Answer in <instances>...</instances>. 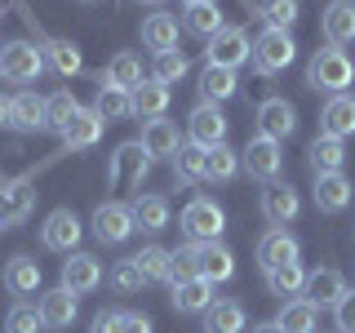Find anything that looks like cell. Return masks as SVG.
<instances>
[{
	"instance_id": "cell-1",
	"label": "cell",
	"mask_w": 355,
	"mask_h": 333,
	"mask_svg": "<svg viewBox=\"0 0 355 333\" xmlns=\"http://www.w3.org/2000/svg\"><path fill=\"white\" fill-rule=\"evenodd\" d=\"M355 80V62L347 58V49H338V44H324V49L311 53L306 62V85L320 89V94H347V85Z\"/></svg>"
},
{
	"instance_id": "cell-2",
	"label": "cell",
	"mask_w": 355,
	"mask_h": 333,
	"mask_svg": "<svg viewBox=\"0 0 355 333\" xmlns=\"http://www.w3.org/2000/svg\"><path fill=\"white\" fill-rule=\"evenodd\" d=\"M151 169V155L142 151V142H120L116 155L107 160V182L111 191H138L142 178Z\"/></svg>"
},
{
	"instance_id": "cell-3",
	"label": "cell",
	"mask_w": 355,
	"mask_h": 333,
	"mask_svg": "<svg viewBox=\"0 0 355 333\" xmlns=\"http://www.w3.org/2000/svg\"><path fill=\"white\" fill-rule=\"evenodd\" d=\"M182 231H187V240L209 244L227 231V214H222V205H214L209 196H196L191 205L182 209Z\"/></svg>"
},
{
	"instance_id": "cell-4",
	"label": "cell",
	"mask_w": 355,
	"mask_h": 333,
	"mask_svg": "<svg viewBox=\"0 0 355 333\" xmlns=\"http://www.w3.org/2000/svg\"><path fill=\"white\" fill-rule=\"evenodd\" d=\"M40 71H44V53L31 40H14L0 49V80L31 85V80H40Z\"/></svg>"
},
{
	"instance_id": "cell-5",
	"label": "cell",
	"mask_w": 355,
	"mask_h": 333,
	"mask_svg": "<svg viewBox=\"0 0 355 333\" xmlns=\"http://www.w3.org/2000/svg\"><path fill=\"white\" fill-rule=\"evenodd\" d=\"M293 53H297V44L288 31L280 27H266L258 40H253V67H258L262 76H275V71H284L288 62H293Z\"/></svg>"
},
{
	"instance_id": "cell-6",
	"label": "cell",
	"mask_w": 355,
	"mask_h": 333,
	"mask_svg": "<svg viewBox=\"0 0 355 333\" xmlns=\"http://www.w3.org/2000/svg\"><path fill=\"white\" fill-rule=\"evenodd\" d=\"M138 222H133V205H120V200H107V205L94 209V236L103 244H125Z\"/></svg>"
},
{
	"instance_id": "cell-7",
	"label": "cell",
	"mask_w": 355,
	"mask_h": 333,
	"mask_svg": "<svg viewBox=\"0 0 355 333\" xmlns=\"http://www.w3.org/2000/svg\"><path fill=\"white\" fill-rule=\"evenodd\" d=\"M240 164L249 169V178H262V182H275V173L284 169V151H280V142L275 138H249L244 142V151H240Z\"/></svg>"
},
{
	"instance_id": "cell-8",
	"label": "cell",
	"mask_w": 355,
	"mask_h": 333,
	"mask_svg": "<svg viewBox=\"0 0 355 333\" xmlns=\"http://www.w3.org/2000/svg\"><path fill=\"white\" fill-rule=\"evenodd\" d=\"M249 53H253L249 31H244V27H222L218 36H209L205 58L214 62V67H231V71H236L240 62H249Z\"/></svg>"
},
{
	"instance_id": "cell-9",
	"label": "cell",
	"mask_w": 355,
	"mask_h": 333,
	"mask_svg": "<svg viewBox=\"0 0 355 333\" xmlns=\"http://www.w3.org/2000/svg\"><path fill=\"white\" fill-rule=\"evenodd\" d=\"M36 182L31 178H14V182H0V222L5 227H14V222H22L36 209Z\"/></svg>"
},
{
	"instance_id": "cell-10",
	"label": "cell",
	"mask_w": 355,
	"mask_h": 333,
	"mask_svg": "<svg viewBox=\"0 0 355 333\" xmlns=\"http://www.w3.org/2000/svg\"><path fill=\"white\" fill-rule=\"evenodd\" d=\"M40 240H44V249H53V253H76V244H80V218H76L71 209H53L40 227Z\"/></svg>"
},
{
	"instance_id": "cell-11",
	"label": "cell",
	"mask_w": 355,
	"mask_h": 333,
	"mask_svg": "<svg viewBox=\"0 0 355 333\" xmlns=\"http://www.w3.org/2000/svg\"><path fill=\"white\" fill-rule=\"evenodd\" d=\"M187 138L196 142V147H222L227 142V116L214 107V103H200L196 111H191V125H187Z\"/></svg>"
},
{
	"instance_id": "cell-12",
	"label": "cell",
	"mask_w": 355,
	"mask_h": 333,
	"mask_svg": "<svg viewBox=\"0 0 355 333\" xmlns=\"http://www.w3.org/2000/svg\"><path fill=\"white\" fill-rule=\"evenodd\" d=\"M98 284H103V262H98L94 253H67L62 289H71V293H94Z\"/></svg>"
},
{
	"instance_id": "cell-13",
	"label": "cell",
	"mask_w": 355,
	"mask_h": 333,
	"mask_svg": "<svg viewBox=\"0 0 355 333\" xmlns=\"http://www.w3.org/2000/svg\"><path fill=\"white\" fill-rule=\"evenodd\" d=\"M293 129H297V111H293V103H284V98H266V103L258 107V133H262V138L284 142Z\"/></svg>"
},
{
	"instance_id": "cell-14",
	"label": "cell",
	"mask_w": 355,
	"mask_h": 333,
	"mask_svg": "<svg viewBox=\"0 0 355 333\" xmlns=\"http://www.w3.org/2000/svg\"><path fill=\"white\" fill-rule=\"evenodd\" d=\"M297 209H302V200H297V191L288 182H266V191H262V218L271 222V227L293 222Z\"/></svg>"
},
{
	"instance_id": "cell-15",
	"label": "cell",
	"mask_w": 355,
	"mask_h": 333,
	"mask_svg": "<svg viewBox=\"0 0 355 333\" xmlns=\"http://www.w3.org/2000/svg\"><path fill=\"white\" fill-rule=\"evenodd\" d=\"M320 133L324 138H351L355 133V98L351 94H333L324 111H320Z\"/></svg>"
},
{
	"instance_id": "cell-16",
	"label": "cell",
	"mask_w": 355,
	"mask_h": 333,
	"mask_svg": "<svg viewBox=\"0 0 355 333\" xmlns=\"http://www.w3.org/2000/svg\"><path fill=\"white\" fill-rule=\"evenodd\" d=\"M320 31H324L329 44H351L355 40V0H333V5L320 14Z\"/></svg>"
},
{
	"instance_id": "cell-17",
	"label": "cell",
	"mask_w": 355,
	"mask_h": 333,
	"mask_svg": "<svg viewBox=\"0 0 355 333\" xmlns=\"http://www.w3.org/2000/svg\"><path fill=\"white\" fill-rule=\"evenodd\" d=\"M142 151L151 155V160H173L178 155V147H182V138H178V125L173 120H147V129H142Z\"/></svg>"
},
{
	"instance_id": "cell-18",
	"label": "cell",
	"mask_w": 355,
	"mask_h": 333,
	"mask_svg": "<svg viewBox=\"0 0 355 333\" xmlns=\"http://www.w3.org/2000/svg\"><path fill=\"white\" fill-rule=\"evenodd\" d=\"M297 253H302V244H297V236H288L284 227L266 231V236L258 240V262H262V271L284 266V262H297Z\"/></svg>"
},
{
	"instance_id": "cell-19",
	"label": "cell",
	"mask_w": 355,
	"mask_h": 333,
	"mask_svg": "<svg viewBox=\"0 0 355 333\" xmlns=\"http://www.w3.org/2000/svg\"><path fill=\"white\" fill-rule=\"evenodd\" d=\"M347 293V280H342V271H333V266H324V271H311L306 275V289H302V298L311 307H338V298Z\"/></svg>"
},
{
	"instance_id": "cell-20",
	"label": "cell",
	"mask_w": 355,
	"mask_h": 333,
	"mask_svg": "<svg viewBox=\"0 0 355 333\" xmlns=\"http://www.w3.org/2000/svg\"><path fill=\"white\" fill-rule=\"evenodd\" d=\"M103 129H107V120L98 116V111H85L80 107V116H76L71 125L58 133V138H62V147H71V151H89V147H98Z\"/></svg>"
},
{
	"instance_id": "cell-21",
	"label": "cell",
	"mask_w": 355,
	"mask_h": 333,
	"mask_svg": "<svg viewBox=\"0 0 355 333\" xmlns=\"http://www.w3.org/2000/svg\"><path fill=\"white\" fill-rule=\"evenodd\" d=\"M351 178L347 173H320L315 178V209L320 214H342L351 205Z\"/></svg>"
},
{
	"instance_id": "cell-22",
	"label": "cell",
	"mask_w": 355,
	"mask_h": 333,
	"mask_svg": "<svg viewBox=\"0 0 355 333\" xmlns=\"http://www.w3.org/2000/svg\"><path fill=\"white\" fill-rule=\"evenodd\" d=\"M209 307H214V280L196 275V280L173 284V311H182V316H205Z\"/></svg>"
},
{
	"instance_id": "cell-23",
	"label": "cell",
	"mask_w": 355,
	"mask_h": 333,
	"mask_svg": "<svg viewBox=\"0 0 355 333\" xmlns=\"http://www.w3.org/2000/svg\"><path fill=\"white\" fill-rule=\"evenodd\" d=\"M9 129H22V133H40L44 129V98L22 89L18 98H9Z\"/></svg>"
},
{
	"instance_id": "cell-24",
	"label": "cell",
	"mask_w": 355,
	"mask_h": 333,
	"mask_svg": "<svg viewBox=\"0 0 355 333\" xmlns=\"http://www.w3.org/2000/svg\"><path fill=\"white\" fill-rule=\"evenodd\" d=\"M142 44L160 58V53L178 49V18L173 14H147L142 18Z\"/></svg>"
},
{
	"instance_id": "cell-25",
	"label": "cell",
	"mask_w": 355,
	"mask_h": 333,
	"mask_svg": "<svg viewBox=\"0 0 355 333\" xmlns=\"http://www.w3.org/2000/svg\"><path fill=\"white\" fill-rule=\"evenodd\" d=\"M40 320H44V329H67L76 320V293L71 289H49V293H40Z\"/></svg>"
},
{
	"instance_id": "cell-26",
	"label": "cell",
	"mask_w": 355,
	"mask_h": 333,
	"mask_svg": "<svg viewBox=\"0 0 355 333\" xmlns=\"http://www.w3.org/2000/svg\"><path fill=\"white\" fill-rule=\"evenodd\" d=\"M200 275H205V280H214V284L231 280V275H236V253H231L222 240L200 244Z\"/></svg>"
},
{
	"instance_id": "cell-27",
	"label": "cell",
	"mask_w": 355,
	"mask_h": 333,
	"mask_svg": "<svg viewBox=\"0 0 355 333\" xmlns=\"http://www.w3.org/2000/svg\"><path fill=\"white\" fill-rule=\"evenodd\" d=\"M169 111V85H160L155 76H147L138 89H133V116L142 120H160Z\"/></svg>"
},
{
	"instance_id": "cell-28",
	"label": "cell",
	"mask_w": 355,
	"mask_h": 333,
	"mask_svg": "<svg viewBox=\"0 0 355 333\" xmlns=\"http://www.w3.org/2000/svg\"><path fill=\"white\" fill-rule=\"evenodd\" d=\"M236 71L231 67H214V62H205V71H200V98L205 103H227V98H236Z\"/></svg>"
},
{
	"instance_id": "cell-29",
	"label": "cell",
	"mask_w": 355,
	"mask_h": 333,
	"mask_svg": "<svg viewBox=\"0 0 355 333\" xmlns=\"http://www.w3.org/2000/svg\"><path fill=\"white\" fill-rule=\"evenodd\" d=\"M306 155H311V169H315V178L320 173H342V164H347V147H342V138H324V133L311 142Z\"/></svg>"
},
{
	"instance_id": "cell-30",
	"label": "cell",
	"mask_w": 355,
	"mask_h": 333,
	"mask_svg": "<svg viewBox=\"0 0 355 333\" xmlns=\"http://www.w3.org/2000/svg\"><path fill=\"white\" fill-rule=\"evenodd\" d=\"M205 333H244V307L236 298H222L205 311Z\"/></svg>"
},
{
	"instance_id": "cell-31",
	"label": "cell",
	"mask_w": 355,
	"mask_h": 333,
	"mask_svg": "<svg viewBox=\"0 0 355 333\" xmlns=\"http://www.w3.org/2000/svg\"><path fill=\"white\" fill-rule=\"evenodd\" d=\"M94 111L107 120V125H111V120H125V116H133V94L103 80V85H98V98H94Z\"/></svg>"
},
{
	"instance_id": "cell-32",
	"label": "cell",
	"mask_w": 355,
	"mask_h": 333,
	"mask_svg": "<svg viewBox=\"0 0 355 333\" xmlns=\"http://www.w3.org/2000/svg\"><path fill=\"white\" fill-rule=\"evenodd\" d=\"M5 289H9V293H18V298L36 293V289H40V262L36 258H9V266H5Z\"/></svg>"
},
{
	"instance_id": "cell-33",
	"label": "cell",
	"mask_w": 355,
	"mask_h": 333,
	"mask_svg": "<svg viewBox=\"0 0 355 333\" xmlns=\"http://www.w3.org/2000/svg\"><path fill=\"white\" fill-rule=\"evenodd\" d=\"M80 116V103H76V94L71 89H58V94H49L44 98V129H53V133H62L71 120Z\"/></svg>"
},
{
	"instance_id": "cell-34",
	"label": "cell",
	"mask_w": 355,
	"mask_h": 333,
	"mask_svg": "<svg viewBox=\"0 0 355 333\" xmlns=\"http://www.w3.org/2000/svg\"><path fill=\"white\" fill-rule=\"evenodd\" d=\"M107 85H116V89H138L142 80H147V76H142V58L138 53H116V58L107 62V76H103Z\"/></svg>"
},
{
	"instance_id": "cell-35",
	"label": "cell",
	"mask_w": 355,
	"mask_h": 333,
	"mask_svg": "<svg viewBox=\"0 0 355 333\" xmlns=\"http://www.w3.org/2000/svg\"><path fill=\"white\" fill-rule=\"evenodd\" d=\"M266 289H271L275 298H297V293L306 289V271H302V262L271 266V271H266Z\"/></svg>"
},
{
	"instance_id": "cell-36",
	"label": "cell",
	"mask_w": 355,
	"mask_h": 333,
	"mask_svg": "<svg viewBox=\"0 0 355 333\" xmlns=\"http://www.w3.org/2000/svg\"><path fill=\"white\" fill-rule=\"evenodd\" d=\"M133 222L142 231H164L169 227V200L164 196H138L133 200Z\"/></svg>"
},
{
	"instance_id": "cell-37",
	"label": "cell",
	"mask_w": 355,
	"mask_h": 333,
	"mask_svg": "<svg viewBox=\"0 0 355 333\" xmlns=\"http://www.w3.org/2000/svg\"><path fill=\"white\" fill-rule=\"evenodd\" d=\"M240 173V155L222 142V147H209L205 151V182H231Z\"/></svg>"
},
{
	"instance_id": "cell-38",
	"label": "cell",
	"mask_w": 355,
	"mask_h": 333,
	"mask_svg": "<svg viewBox=\"0 0 355 333\" xmlns=\"http://www.w3.org/2000/svg\"><path fill=\"white\" fill-rule=\"evenodd\" d=\"M315 316L320 311L306 302V298H293V302H284V311L275 316V325L284 333H315Z\"/></svg>"
},
{
	"instance_id": "cell-39",
	"label": "cell",
	"mask_w": 355,
	"mask_h": 333,
	"mask_svg": "<svg viewBox=\"0 0 355 333\" xmlns=\"http://www.w3.org/2000/svg\"><path fill=\"white\" fill-rule=\"evenodd\" d=\"M182 27L191 31V36H218L227 22H222V9L218 5H187V18H182Z\"/></svg>"
},
{
	"instance_id": "cell-40",
	"label": "cell",
	"mask_w": 355,
	"mask_h": 333,
	"mask_svg": "<svg viewBox=\"0 0 355 333\" xmlns=\"http://www.w3.org/2000/svg\"><path fill=\"white\" fill-rule=\"evenodd\" d=\"M133 262H138L142 280H169V266H173V253L164 249V244H147L142 253H133Z\"/></svg>"
},
{
	"instance_id": "cell-41",
	"label": "cell",
	"mask_w": 355,
	"mask_h": 333,
	"mask_svg": "<svg viewBox=\"0 0 355 333\" xmlns=\"http://www.w3.org/2000/svg\"><path fill=\"white\" fill-rule=\"evenodd\" d=\"M173 178L178 182H200L205 178V147H178V155H173Z\"/></svg>"
},
{
	"instance_id": "cell-42",
	"label": "cell",
	"mask_w": 355,
	"mask_h": 333,
	"mask_svg": "<svg viewBox=\"0 0 355 333\" xmlns=\"http://www.w3.org/2000/svg\"><path fill=\"white\" fill-rule=\"evenodd\" d=\"M44 49H49V62H53V71L58 76H80V49H76L71 40H49L44 44Z\"/></svg>"
},
{
	"instance_id": "cell-43",
	"label": "cell",
	"mask_w": 355,
	"mask_h": 333,
	"mask_svg": "<svg viewBox=\"0 0 355 333\" xmlns=\"http://www.w3.org/2000/svg\"><path fill=\"white\" fill-rule=\"evenodd\" d=\"M200 275V244H182L173 253V266H169V284H182V280H196Z\"/></svg>"
},
{
	"instance_id": "cell-44",
	"label": "cell",
	"mask_w": 355,
	"mask_h": 333,
	"mask_svg": "<svg viewBox=\"0 0 355 333\" xmlns=\"http://www.w3.org/2000/svg\"><path fill=\"white\" fill-rule=\"evenodd\" d=\"M40 329H44L40 307H31V302L9 307V316H5V333H40Z\"/></svg>"
},
{
	"instance_id": "cell-45",
	"label": "cell",
	"mask_w": 355,
	"mask_h": 333,
	"mask_svg": "<svg viewBox=\"0 0 355 333\" xmlns=\"http://www.w3.org/2000/svg\"><path fill=\"white\" fill-rule=\"evenodd\" d=\"M297 14H302V5H297V0H262V18H266V27L288 31V27L297 22Z\"/></svg>"
},
{
	"instance_id": "cell-46",
	"label": "cell",
	"mask_w": 355,
	"mask_h": 333,
	"mask_svg": "<svg viewBox=\"0 0 355 333\" xmlns=\"http://www.w3.org/2000/svg\"><path fill=\"white\" fill-rule=\"evenodd\" d=\"M187 67H191V62H187V53H160V58H155V80H160V85H173V80H182V76H187Z\"/></svg>"
},
{
	"instance_id": "cell-47",
	"label": "cell",
	"mask_w": 355,
	"mask_h": 333,
	"mask_svg": "<svg viewBox=\"0 0 355 333\" xmlns=\"http://www.w3.org/2000/svg\"><path fill=\"white\" fill-rule=\"evenodd\" d=\"M142 284H147V280H142V271H138V262H133V258L116 262V271H111V289H116V293H138Z\"/></svg>"
},
{
	"instance_id": "cell-48",
	"label": "cell",
	"mask_w": 355,
	"mask_h": 333,
	"mask_svg": "<svg viewBox=\"0 0 355 333\" xmlns=\"http://www.w3.org/2000/svg\"><path fill=\"white\" fill-rule=\"evenodd\" d=\"M333 320H338V333H355V289H347V293L338 298Z\"/></svg>"
},
{
	"instance_id": "cell-49",
	"label": "cell",
	"mask_w": 355,
	"mask_h": 333,
	"mask_svg": "<svg viewBox=\"0 0 355 333\" xmlns=\"http://www.w3.org/2000/svg\"><path fill=\"white\" fill-rule=\"evenodd\" d=\"M120 333H151V320L138 311H120Z\"/></svg>"
},
{
	"instance_id": "cell-50",
	"label": "cell",
	"mask_w": 355,
	"mask_h": 333,
	"mask_svg": "<svg viewBox=\"0 0 355 333\" xmlns=\"http://www.w3.org/2000/svg\"><path fill=\"white\" fill-rule=\"evenodd\" d=\"M89 333H120V311H103V316H94V329Z\"/></svg>"
},
{
	"instance_id": "cell-51",
	"label": "cell",
	"mask_w": 355,
	"mask_h": 333,
	"mask_svg": "<svg viewBox=\"0 0 355 333\" xmlns=\"http://www.w3.org/2000/svg\"><path fill=\"white\" fill-rule=\"evenodd\" d=\"M0 129H9V98L0 94Z\"/></svg>"
},
{
	"instance_id": "cell-52",
	"label": "cell",
	"mask_w": 355,
	"mask_h": 333,
	"mask_svg": "<svg viewBox=\"0 0 355 333\" xmlns=\"http://www.w3.org/2000/svg\"><path fill=\"white\" fill-rule=\"evenodd\" d=\"M253 333H284V329L275 325V320H266V325H258V329H253Z\"/></svg>"
},
{
	"instance_id": "cell-53",
	"label": "cell",
	"mask_w": 355,
	"mask_h": 333,
	"mask_svg": "<svg viewBox=\"0 0 355 333\" xmlns=\"http://www.w3.org/2000/svg\"><path fill=\"white\" fill-rule=\"evenodd\" d=\"M182 5H214V0H182Z\"/></svg>"
},
{
	"instance_id": "cell-54",
	"label": "cell",
	"mask_w": 355,
	"mask_h": 333,
	"mask_svg": "<svg viewBox=\"0 0 355 333\" xmlns=\"http://www.w3.org/2000/svg\"><path fill=\"white\" fill-rule=\"evenodd\" d=\"M142 5H160V0H142Z\"/></svg>"
},
{
	"instance_id": "cell-55",
	"label": "cell",
	"mask_w": 355,
	"mask_h": 333,
	"mask_svg": "<svg viewBox=\"0 0 355 333\" xmlns=\"http://www.w3.org/2000/svg\"><path fill=\"white\" fill-rule=\"evenodd\" d=\"M85 5H98V0H85Z\"/></svg>"
},
{
	"instance_id": "cell-56",
	"label": "cell",
	"mask_w": 355,
	"mask_h": 333,
	"mask_svg": "<svg viewBox=\"0 0 355 333\" xmlns=\"http://www.w3.org/2000/svg\"><path fill=\"white\" fill-rule=\"evenodd\" d=\"M0 231H5V222H0Z\"/></svg>"
}]
</instances>
